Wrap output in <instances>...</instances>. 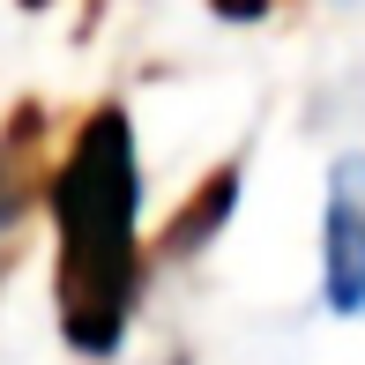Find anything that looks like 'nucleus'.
Listing matches in <instances>:
<instances>
[{
    "label": "nucleus",
    "mask_w": 365,
    "mask_h": 365,
    "mask_svg": "<svg viewBox=\"0 0 365 365\" xmlns=\"http://www.w3.org/2000/svg\"><path fill=\"white\" fill-rule=\"evenodd\" d=\"M269 0H217V15H261Z\"/></svg>",
    "instance_id": "39448f33"
},
{
    "label": "nucleus",
    "mask_w": 365,
    "mask_h": 365,
    "mask_svg": "<svg viewBox=\"0 0 365 365\" xmlns=\"http://www.w3.org/2000/svg\"><path fill=\"white\" fill-rule=\"evenodd\" d=\"M53 217H60V336L82 358L120 351L142 298V172H135V127L120 105L90 112L53 172Z\"/></svg>",
    "instance_id": "f257e3e1"
},
{
    "label": "nucleus",
    "mask_w": 365,
    "mask_h": 365,
    "mask_svg": "<svg viewBox=\"0 0 365 365\" xmlns=\"http://www.w3.org/2000/svg\"><path fill=\"white\" fill-rule=\"evenodd\" d=\"M321 291H328L336 313H365V157H343L336 179H328Z\"/></svg>",
    "instance_id": "f03ea898"
},
{
    "label": "nucleus",
    "mask_w": 365,
    "mask_h": 365,
    "mask_svg": "<svg viewBox=\"0 0 365 365\" xmlns=\"http://www.w3.org/2000/svg\"><path fill=\"white\" fill-rule=\"evenodd\" d=\"M231 202H239V172H217V179H209V194H202V202H194L187 217H172V246H179V254H194V246H209V231L224 224V209H231Z\"/></svg>",
    "instance_id": "7ed1b4c3"
},
{
    "label": "nucleus",
    "mask_w": 365,
    "mask_h": 365,
    "mask_svg": "<svg viewBox=\"0 0 365 365\" xmlns=\"http://www.w3.org/2000/svg\"><path fill=\"white\" fill-rule=\"evenodd\" d=\"M23 202H30V187H23V172H15V157L0 149V231L23 217Z\"/></svg>",
    "instance_id": "20e7f679"
}]
</instances>
